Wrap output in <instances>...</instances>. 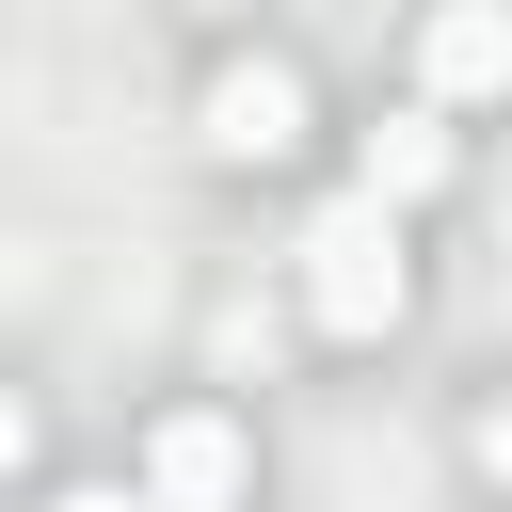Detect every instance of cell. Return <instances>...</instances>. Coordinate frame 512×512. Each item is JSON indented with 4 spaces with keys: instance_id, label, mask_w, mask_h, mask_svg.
<instances>
[{
    "instance_id": "6da1fadb",
    "label": "cell",
    "mask_w": 512,
    "mask_h": 512,
    "mask_svg": "<svg viewBox=\"0 0 512 512\" xmlns=\"http://www.w3.org/2000/svg\"><path fill=\"white\" fill-rule=\"evenodd\" d=\"M400 304H416V256H400V208L384 192H336L320 224H304V320L320 336H400Z\"/></svg>"
},
{
    "instance_id": "7a4b0ae2",
    "label": "cell",
    "mask_w": 512,
    "mask_h": 512,
    "mask_svg": "<svg viewBox=\"0 0 512 512\" xmlns=\"http://www.w3.org/2000/svg\"><path fill=\"white\" fill-rule=\"evenodd\" d=\"M192 144H208V160H240V176H256V160H288V144H304V80H288L272 48H256V64H208Z\"/></svg>"
},
{
    "instance_id": "3957f363",
    "label": "cell",
    "mask_w": 512,
    "mask_h": 512,
    "mask_svg": "<svg viewBox=\"0 0 512 512\" xmlns=\"http://www.w3.org/2000/svg\"><path fill=\"white\" fill-rule=\"evenodd\" d=\"M144 480H160V512H240V496H256V448H240V416L176 400V416L144 432Z\"/></svg>"
},
{
    "instance_id": "277c9868",
    "label": "cell",
    "mask_w": 512,
    "mask_h": 512,
    "mask_svg": "<svg viewBox=\"0 0 512 512\" xmlns=\"http://www.w3.org/2000/svg\"><path fill=\"white\" fill-rule=\"evenodd\" d=\"M416 96H432V112L512 96V0H432V16H416Z\"/></svg>"
},
{
    "instance_id": "5b68a950",
    "label": "cell",
    "mask_w": 512,
    "mask_h": 512,
    "mask_svg": "<svg viewBox=\"0 0 512 512\" xmlns=\"http://www.w3.org/2000/svg\"><path fill=\"white\" fill-rule=\"evenodd\" d=\"M368 192H384V208H432V192H448V128H432V112H384V128H368Z\"/></svg>"
},
{
    "instance_id": "8992f818",
    "label": "cell",
    "mask_w": 512,
    "mask_h": 512,
    "mask_svg": "<svg viewBox=\"0 0 512 512\" xmlns=\"http://www.w3.org/2000/svg\"><path fill=\"white\" fill-rule=\"evenodd\" d=\"M464 464H480V480H496V496H512V384H496V400H480V416H464Z\"/></svg>"
},
{
    "instance_id": "52a82bcc",
    "label": "cell",
    "mask_w": 512,
    "mask_h": 512,
    "mask_svg": "<svg viewBox=\"0 0 512 512\" xmlns=\"http://www.w3.org/2000/svg\"><path fill=\"white\" fill-rule=\"evenodd\" d=\"M48 512H160V480H80V496H48Z\"/></svg>"
},
{
    "instance_id": "ba28073f",
    "label": "cell",
    "mask_w": 512,
    "mask_h": 512,
    "mask_svg": "<svg viewBox=\"0 0 512 512\" xmlns=\"http://www.w3.org/2000/svg\"><path fill=\"white\" fill-rule=\"evenodd\" d=\"M192 16H224V0H192Z\"/></svg>"
}]
</instances>
